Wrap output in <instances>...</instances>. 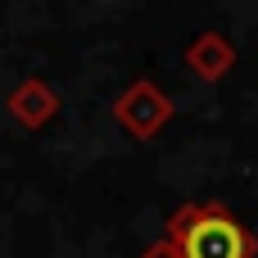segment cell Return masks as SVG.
I'll return each instance as SVG.
<instances>
[{
    "mask_svg": "<svg viewBox=\"0 0 258 258\" xmlns=\"http://www.w3.org/2000/svg\"><path fill=\"white\" fill-rule=\"evenodd\" d=\"M168 240L181 258H254L258 236L222 204V200H190L168 213Z\"/></svg>",
    "mask_w": 258,
    "mask_h": 258,
    "instance_id": "6da1fadb",
    "label": "cell"
},
{
    "mask_svg": "<svg viewBox=\"0 0 258 258\" xmlns=\"http://www.w3.org/2000/svg\"><path fill=\"white\" fill-rule=\"evenodd\" d=\"M113 122L132 136V141H154L168 122H172V113H177V100L159 86V82H150V77H136V82H127L122 86V95L113 100Z\"/></svg>",
    "mask_w": 258,
    "mask_h": 258,
    "instance_id": "7a4b0ae2",
    "label": "cell"
},
{
    "mask_svg": "<svg viewBox=\"0 0 258 258\" xmlns=\"http://www.w3.org/2000/svg\"><path fill=\"white\" fill-rule=\"evenodd\" d=\"M5 109H9V118H14L23 132H41L45 122H54V118H59L63 100H59V91H54L45 77H23V82L9 91Z\"/></svg>",
    "mask_w": 258,
    "mask_h": 258,
    "instance_id": "3957f363",
    "label": "cell"
},
{
    "mask_svg": "<svg viewBox=\"0 0 258 258\" xmlns=\"http://www.w3.org/2000/svg\"><path fill=\"white\" fill-rule=\"evenodd\" d=\"M186 68L200 77V82H222V77H231V68H236V45L218 32V27H200L190 41H186Z\"/></svg>",
    "mask_w": 258,
    "mask_h": 258,
    "instance_id": "277c9868",
    "label": "cell"
},
{
    "mask_svg": "<svg viewBox=\"0 0 258 258\" xmlns=\"http://www.w3.org/2000/svg\"><path fill=\"white\" fill-rule=\"evenodd\" d=\"M136 258H181V249H177V245H172V240L163 236V240H154L150 249H141Z\"/></svg>",
    "mask_w": 258,
    "mask_h": 258,
    "instance_id": "5b68a950",
    "label": "cell"
}]
</instances>
